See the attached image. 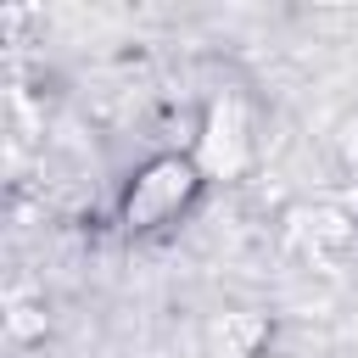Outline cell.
<instances>
[{"instance_id": "1", "label": "cell", "mask_w": 358, "mask_h": 358, "mask_svg": "<svg viewBox=\"0 0 358 358\" xmlns=\"http://www.w3.org/2000/svg\"><path fill=\"white\" fill-rule=\"evenodd\" d=\"M207 190V173L196 168L190 151H157L145 157L123 190H117V229L123 235H157L168 224H179Z\"/></svg>"}, {"instance_id": "2", "label": "cell", "mask_w": 358, "mask_h": 358, "mask_svg": "<svg viewBox=\"0 0 358 358\" xmlns=\"http://www.w3.org/2000/svg\"><path fill=\"white\" fill-rule=\"evenodd\" d=\"M196 168L207 173V185L218 179H241L257 157V134H252V112L241 95H213L207 112H201V129H196V145H190Z\"/></svg>"}]
</instances>
